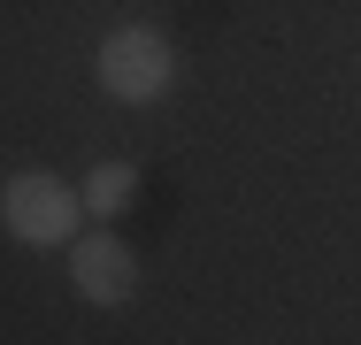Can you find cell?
Instances as JSON below:
<instances>
[{"mask_svg": "<svg viewBox=\"0 0 361 345\" xmlns=\"http://www.w3.org/2000/svg\"><path fill=\"white\" fill-rule=\"evenodd\" d=\"M92 77H100L108 100L146 108V100L169 92V77H177V46H169L154 23H116V31L100 39V54H92Z\"/></svg>", "mask_w": 361, "mask_h": 345, "instance_id": "cell-1", "label": "cell"}, {"mask_svg": "<svg viewBox=\"0 0 361 345\" xmlns=\"http://www.w3.org/2000/svg\"><path fill=\"white\" fill-rule=\"evenodd\" d=\"M77 215H85V192H70L47 169H16L0 184V230L23 238V246H70Z\"/></svg>", "mask_w": 361, "mask_h": 345, "instance_id": "cell-2", "label": "cell"}, {"mask_svg": "<svg viewBox=\"0 0 361 345\" xmlns=\"http://www.w3.org/2000/svg\"><path fill=\"white\" fill-rule=\"evenodd\" d=\"M70 284L92 299V307H131L139 261H131V246H116V238H77L70 246Z\"/></svg>", "mask_w": 361, "mask_h": 345, "instance_id": "cell-3", "label": "cell"}, {"mask_svg": "<svg viewBox=\"0 0 361 345\" xmlns=\"http://www.w3.org/2000/svg\"><path fill=\"white\" fill-rule=\"evenodd\" d=\"M131 200H139V169L131 161H100L85 177V215H123Z\"/></svg>", "mask_w": 361, "mask_h": 345, "instance_id": "cell-4", "label": "cell"}]
</instances>
